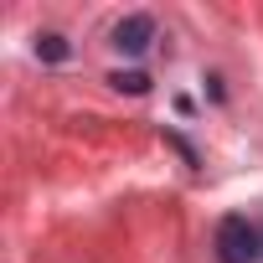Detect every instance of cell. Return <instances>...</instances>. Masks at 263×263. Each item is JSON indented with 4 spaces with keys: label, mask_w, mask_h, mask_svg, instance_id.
<instances>
[{
    "label": "cell",
    "mask_w": 263,
    "mask_h": 263,
    "mask_svg": "<svg viewBox=\"0 0 263 263\" xmlns=\"http://www.w3.org/2000/svg\"><path fill=\"white\" fill-rule=\"evenodd\" d=\"M108 83H114L119 93H150V78H145V72H114Z\"/></svg>",
    "instance_id": "277c9868"
},
{
    "label": "cell",
    "mask_w": 263,
    "mask_h": 263,
    "mask_svg": "<svg viewBox=\"0 0 263 263\" xmlns=\"http://www.w3.org/2000/svg\"><path fill=\"white\" fill-rule=\"evenodd\" d=\"M36 57H47V62H62V57H67V42H62L57 31H47V36H36Z\"/></svg>",
    "instance_id": "3957f363"
},
{
    "label": "cell",
    "mask_w": 263,
    "mask_h": 263,
    "mask_svg": "<svg viewBox=\"0 0 263 263\" xmlns=\"http://www.w3.org/2000/svg\"><path fill=\"white\" fill-rule=\"evenodd\" d=\"M150 42H155V16H145V11L124 16V21L114 26V47H119V52H129V57H140Z\"/></svg>",
    "instance_id": "7a4b0ae2"
},
{
    "label": "cell",
    "mask_w": 263,
    "mask_h": 263,
    "mask_svg": "<svg viewBox=\"0 0 263 263\" xmlns=\"http://www.w3.org/2000/svg\"><path fill=\"white\" fill-rule=\"evenodd\" d=\"M263 242H258V227L248 217H222L217 222V263H258Z\"/></svg>",
    "instance_id": "6da1fadb"
}]
</instances>
